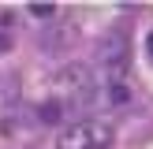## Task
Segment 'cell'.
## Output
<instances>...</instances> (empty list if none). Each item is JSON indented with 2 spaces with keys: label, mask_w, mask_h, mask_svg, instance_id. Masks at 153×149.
<instances>
[{
  "label": "cell",
  "mask_w": 153,
  "mask_h": 149,
  "mask_svg": "<svg viewBox=\"0 0 153 149\" xmlns=\"http://www.w3.org/2000/svg\"><path fill=\"white\" fill-rule=\"evenodd\" d=\"M112 142V127L101 119H86V123H71L56 134V149H105Z\"/></svg>",
  "instance_id": "cell-1"
},
{
  "label": "cell",
  "mask_w": 153,
  "mask_h": 149,
  "mask_svg": "<svg viewBox=\"0 0 153 149\" xmlns=\"http://www.w3.org/2000/svg\"><path fill=\"white\" fill-rule=\"evenodd\" d=\"M127 52H131V41H127L123 30H116V34H108V37L101 41V49H97V63L112 67V71H123Z\"/></svg>",
  "instance_id": "cell-2"
},
{
  "label": "cell",
  "mask_w": 153,
  "mask_h": 149,
  "mask_svg": "<svg viewBox=\"0 0 153 149\" xmlns=\"http://www.w3.org/2000/svg\"><path fill=\"white\" fill-rule=\"evenodd\" d=\"M105 93H108V97H105L108 104H127V101H131V86H127L123 78H112L108 86H105Z\"/></svg>",
  "instance_id": "cell-3"
},
{
  "label": "cell",
  "mask_w": 153,
  "mask_h": 149,
  "mask_svg": "<svg viewBox=\"0 0 153 149\" xmlns=\"http://www.w3.org/2000/svg\"><path fill=\"white\" fill-rule=\"evenodd\" d=\"M30 11H34V15H37V19H49V15H52V11H56V7H52V4H49V0H37V4H30Z\"/></svg>",
  "instance_id": "cell-4"
},
{
  "label": "cell",
  "mask_w": 153,
  "mask_h": 149,
  "mask_svg": "<svg viewBox=\"0 0 153 149\" xmlns=\"http://www.w3.org/2000/svg\"><path fill=\"white\" fill-rule=\"evenodd\" d=\"M60 112H64V108H60L56 101H49V104L41 108V119H45V123H52V119H60Z\"/></svg>",
  "instance_id": "cell-5"
},
{
  "label": "cell",
  "mask_w": 153,
  "mask_h": 149,
  "mask_svg": "<svg viewBox=\"0 0 153 149\" xmlns=\"http://www.w3.org/2000/svg\"><path fill=\"white\" fill-rule=\"evenodd\" d=\"M149 52H153V37H149Z\"/></svg>",
  "instance_id": "cell-6"
}]
</instances>
